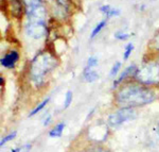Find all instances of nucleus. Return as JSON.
I'll return each instance as SVG.
<instances>
[{"label": "nucleus", "instance_id": "obj_20", "mask_svg": "<svg viewBox=\"0 0 159 152\" xmlns=\"http://www.w3.org/2000/svg\"><path fill=\"white\" fill-rule=\"evenodd\" d=\"M130 36H132V34H129V33H124V32L115 33V37H116L117 40H127V38Z\"/></svg>", "mask_w": 159, "mask_h": 152}, {"label": "nucleus", "instance_id": "obj_21", "mask_svg": "<svg viewBox=\"0 0 159 152\" xmlns=\"http://www.w3.org/2000/svg\"><path fill=\"white\" fill-rule=\"evenodd\" d=\"M98 64V59L94 58V56H90V58H88V60H87V67H94Z\"/></svg>", "mask_w": 159, "mask_h": 152}, {"label": "nucleus", "instance_id": "obj_26", "mask_svg": "<svg viewBox=\"0 0 159 152\" xmlns=\"http://www.w3.org/2000/svg\"><path fill=\"white\" fill-rule=\"evenodd\" d=\"M156 132H157V135L159 136V122H158V125H157V128H156Z\"/></svg>", "mask_w": 159, "mask_h": 152}, {"label": "nucleus", "instance_id": "obj_8", "mask_svg": "<svg viewBox=\"0 0 159 152\" xmlns=\"http://www.w3.org/2000/svg\"><path fill=\"white\" fill-rule=\"evenodd\" d=\"M137 69L138 68L136 67V65H130L129 67H126V68L123 70V73L120 74L119 78H118L116 81L114 82V86H112V87L115 88V87H117L122 81H124L126 78H129V77H130V76H135L136 73H137Z\"/></svg>", "mask_w": 159, "mask_h": 152}, {"label": "nucleus", "instance_id": "obj_18", "mask_svg": "<svg viewBox=\"0 0 159 152\" xmlns=\"http://www.w3.org/2000/svg\"><path fill=\"white\" fill-rule=\"evenodd\" d=\"M57 6L60 7V9H61L64 11H67L68 7H69V4H70V0H55Z\"/></svg>", "mask_w": 159, "mask_h": 152}, {"label": "nucleus", "instance_id": "obj_19", "mask_svg": "<svg viewBox=\"0 0 159 152\" xmlns=\"http://www.w3.org/2000/svg\"><path fill=\"white\" fill-rule=\"evenodd\" d=\"M120 67H121V63H120V62H117L116 64H114V66H112V67H111V69H110L109 76H110V77L117 76V74H118V71H119Z\"/></svg>", "mask_w": 159, "mask_h": 152}, {"label": "nucleus", "instance_id": "obj_9", "mask_svg": "<svg viewBox=\"0 0 159 152\" xmlns=\"http://www.w3.org/2000/svg\"><path fill=\"white\" fill-rule=\"evenodd\" d=\"M98 78H99L98 73L96 70H93L91 67H86L84 69V79L87 82H94Z\"/></svg>", "mask_w": 159, "mask_h": 152}, {"label": "nucleus", "instance_id": "obj_7", "mask_svg": "<svg viewBox=\"0 0 159 152\" xmlns=\"http://www.w3.org/2000/svg\"><path fill=\"white\" fill-rule=\"evenodd\" d=\"M19 55L16 51H11V52L7 53L3 58L1 59V65L6 68H13L16 64V62L18 61Z\"/></svg>", "mask_w": 159, "mask_h": 152}, {"label": "nucleus", "instance_id": "obj_13", "mask_svg": "<svg viewBox=\"0 0 159 152\" xmlns=\"http://www.w3.org/2000/svg\"><path fill=\"white\" fill-rule=\"evenodd\" d=\"M49 100H50V98L48 97L47 99H45V100H43V101L42 102V103H39V104H38L37 107H35L34 110H32V111H31V112H30V114H29L30 117H32V116H34L35 114H37V113L39 112V111H42V110L43 109V107H45L46 105L48 104V102H49Z\"/></svg>", "mask_w": 159, "mask_h": 152}, {"label": "nucleus", "instance_id": "obj_14", "mask_svg": "<svg viewBox=\"0 0 159 152\" xmlns=\"http://www.w3.org/2000/svg\"><path fill=\"white\" fill-rule=\"evenodd\" d=\"M105 25H106V20H102V21H100L99 24L96 26V28L92 30V33H91L90 37L93 38L94 36H96V35H98L99 33L101 32V30L105 27Z\"/></svg>", "mask_w": 159, "mask_h": 152}, {"label": "nucleus", "instance_id": "obj_2", "mask_svg": "<svg viewBox=\"0 0 159 152\" xmlns=\"http://www.w3.org/2000/svg\"><path fill=\"white\" fill-rule=\"evenodd\" d=\"M56 59L48 51H42L33 59L31 63V78L36 85H40L43 78L56 66Z\"/></svg>", "mask_w": 159, "mask_h": 152}, {"label": "nucleus", "instance_id": "obj_11", "mask_svg": "<svg viewBox=\"0 0 159 152\" xmlns=\"http://www.w3.org/2000/svg\"><path fill=\"white\" fill-rule=\"evenodd\" d=\"M64 129H65V123L64 122L58 123V125H56L49 132V136L50 137H60V136H61Z\"/></svg>", "mask_w": 159, "mask_h": 152}, {"label": "nucleus", "instance_id": "obj_3", "mask_svg": "<svg viewBox=\"0 0 159 152\" xmlns=\"http://www.w3.org/2000/svg\"><path fill=\"white\" fill-rule=\"evenodd\" d=\"M138 82L143 85H154L159 83V63L150 62L137 69L135 74Z\"/></svg>", "mask_w": 159, "mask_h": 152}, {"label": "nucleus", "instance_id": "obj_4", "mask_svg": "<svg viewBox=\"0 0 159 152\" xmlns=\"http://www.w3.org/2000/svg\"><path fill=\"white\" fill-rule=\"evenodd\" d=\"M137 118V112L132 107H122L108 116L107 122L110 127H119L123 123Z\"/></svg>", "mask_w": 159, "mask_h": 152}, {"label": "nucleus", "instance_id": "obj_17", "mask_svg": "<svg viewBox=\"0 0 159 152\" xmlns=\"http://www.w3.org/2000/svg\"><path fill=\"white\" fill-rule=\"evenodd\" d=\"M133 49H134V45L132 43L127 44L126 47H125V50H124V53H123V59L124 60H127L129 58V55H132L133 52Z\"/></svg>", "mask_w": 159, "mask_h": 152}, {"label": "nucleus", "instance_id": "obj_6", "mask_svg": "<svg viewBox=\"0 0 159 152\" xmlns=\"http://www.w3.org/2000/svg\"><path fill=\"white\" fill-rule=\"evenodd\" d=\"M25 33L28 36L38 40L47 34V27L45 21H28L25 26Z\"/></svg>", "mask_w": 159, "mask_h": 152}, {"label": "nucleus", "instance_id": "obj_23", "mask_svg": "<svg viewBox=\"0 0 159 152\" xmlns=\"http://www.w3.org/2000/svg\"><path fill=\"white\" fill-rule=\"evenodd\" d=\"M31 146L30 144H25L22 147H20V148H17V151L16 152H30L31 150Z\"/></svg>", "mask_w": 159, "mask_h": 152}, {"label": "nucleus", "instance_id": "obj_15", "mask_svg": "<svg viewBox=\"0 0 159 152\" xmlns=\"http://www.w3.org/2000/svg\"><path fill=\"white\" fill-rule=\"evenodd\" d=\"M16 134H17V132H16V131H14V132H12V133H10V134H7V135H6L1 140V141H0V146L3 147V145H6L7 141H11L12 140H14V138L16 137Z\"/></svg>", "mask_w": 159, "mask_h": 152}, {"label": "nucleus", "instance_id": "obj_22", "mask_svg": "<svg viewBox=\"0 0 159 152\" xmlns=\"http://www.w3.org/2000/svg\"><path fill=\"white\" fill-rule=\"evenodd\" d=\"M87 152H109V151L106 150V149L103 148V147L94 146V147H92V148L88 149V151Z\"/></svg>", "mask_w": 159, "mask_h": 152}, {"label": "nucleus", "instance_id": "obj_12", "mask_svg": "<svg viewBox=\"0 0 159 152\" xmlns=\"http://www.w3.org/2000/svg\"><path fill=\"white\" fill-rule=\"evenodd\" d=\"M12 12L16 17H19L21 14V2L20 0H12Z\"/></svg>", "mask_w": 159, "mask_h": 152}, {"label": "nucleus", "instance_id": "obj_25", "mask_svg": "<svg viewBox=\"0 0 159 152\" xmlns=\"http://www.w3.org/2000/svg\"><path fill=\"white\" fill-rule=\"evenodd\" d=\"M50 121H51V116L49 115V116H48V117L45 119V121H43V126H45V127H47V126L50 123Z\"/></svg>", "mask_w": 159, "mask_h": 152}, {"label": "nucleus", "instance_id": "obj_1", "mask_svg": "<svg viewBox=\"0 0 159 152\" xmlns=\"http://www.w3.org/2000/svg\"><path fill=\"white\" fill-rule=\"evenodd\" d=\"M153 91L142 85L129 84L123 86L116 95V101L122 107H136L148 104L155 100Z\"/></svg>", "mask_w": 159, "mask_h": 152}, {"label": "nucleus", "instance_id": "obj_16", "mask_svg": "<svg viewBox=\"0 0 159 152\" xmlns=\"http://www.w3.org/2000/svg\"><path fill=\"white\" fill-rule=\"evenodd\" d=\"M72 98H73V94L71 91H68L66 93V96H65V101H64V109H67L69 107V105L71 104L72 102Z\"/></svg>", "mask_w": 159, "mask_h": 152}, {"label": "nucleus", "instance_id": "obj_10", "mask_svg": "<svg viewBox=\"0 0 159 152\" xmlns=\"http://www.w3.org/2000/svg\"><path fill=\"white\" fill-rule=\"evenodd\" d=\"M100 11L104 13L107 16V18H111L114 16H119L120 15V10L114 9V7H110L109 6H103L100 7Z\"/></svg>", "mask_w": 159, "mask_h": 152}, {"label": "nucleus", "instance_id": "obj_5", "mask_svg": "<svg viewBox=\"0 0 159 152\" xmlns=\"http://www.w3.org/2000/svg\"><path fill=\"white\" fill-rule=\"evenodd\" d=\"M27 6L28 21H45L46 10L42 0H25Z\"/></svg>", "mask_w": 159, "mask_h": 152}, {"label": "nucleus", "instance_id": "obj_24", "mask_svg": "<svg viewBox=\"0 0 159 152\" xmlns=\"http://www.w3.org/2000/svg\"><path fill=\"white\" fill-rule=\"evenodd\" d=\"M153 45H154V47L157 49V50H159V33H158L157 35H156L155 38H154Z\"/></svg>", "mask_w": 159, "mask_h": 152}, {"label": "nucleus", "instance_id": "obj_27", "mask_svg": "<svg viewBox=\"0 0 159 152\" xmlns=\"http://www.w3.org/2000/svg\"><path fill=\"white\" fill-rule=\"evenodd\" d=\"M16 151H17V148H16V149H13V150H12L11 152H16Z\"/></svg>", "mask_w": 159, "mask_h": 152}]
</instances>
